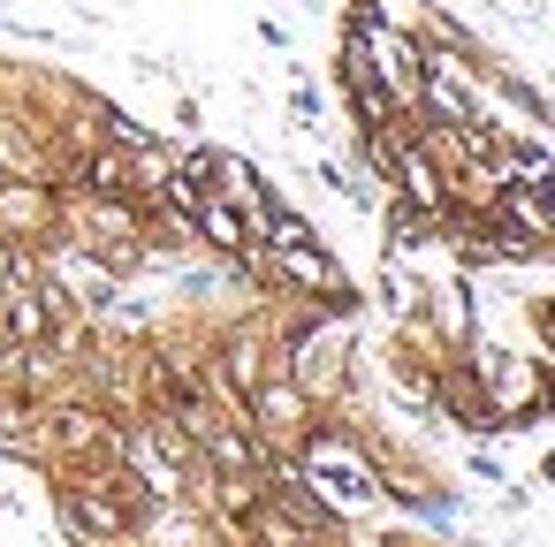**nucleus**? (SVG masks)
<instances>
[{
  "label": "nucleus",
  "mask_w": 555,
  "mask_h": 547,
  "mask_svg": "<svg viewBox=\"0 0 555 547\" xmlns=\"http://www.w3.org/2000/svg\"><path fill=\"white\" fill-rule=\"evenodd\" d=\"M305 471H312V486H320L327 502H343V509H358V502L380 494L373 464H365L350 441H312V448H305Z\"/></svg>",
  "instance_id": "obj_1"
},
{
  "label": "nucleus",
  "mask_w": 555,
  "mask_h": 547,
  "mask_svg": "<svg viewBox=\"0 0 555 547\" xmlns=\"http://www.w3.org/2000/svg\"><path fill=\"white\" fill-rule=\"evenodd\" d=\"M62 517H69L85 539H122V532H130V517H138V502H130V486H122V479H92V486H69Z\"/></svg>",
  "instance_id": "obj_2"
},
{
  "label": "nucleus",
  "mask_w": 555,
  "mask_h": 547,
  "mask_svg": "<svg viewBox=\"0 0 555 547\" xmlns=\"http://www.w3.org/2000/svg\"><path fill=\"white\" fill-rule=\"evenodd\" d=\"M251 411H259L267 433H297V418H305V388H251Z\"/></svg>",
  "instance_id": "obj_3"
},
{
  "label": "nucleus",
  "mask_w": 555,
  "mask_h": 547,
  "mask_svg": "<svg viewBox=\"0 0 555 547\" xmlns=\"http://www.w3.org/2000/svg\"><path fill=\"white\" fill-rule=\"evenodd\" d=\"M0 221H9V229H39L47 221V198L24 191V183H9V191H0Z\"/></svg>",
  "instance_id": "obj_4"
}]
</instances>
